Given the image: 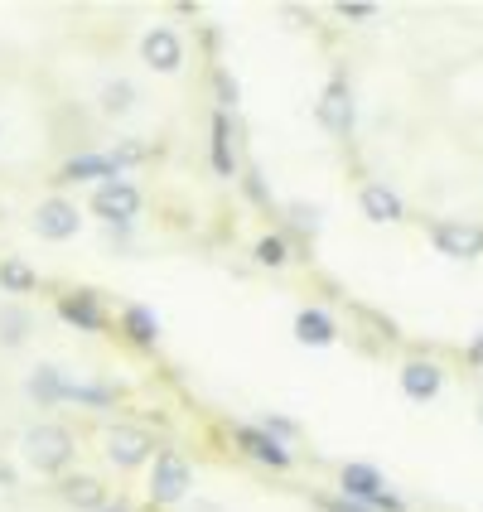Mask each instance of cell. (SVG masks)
Returning a JSON list of instances; mask_svg holds the SVG:
<instances>
[{"label":"cell","mask_w":483,"mask_h":512,"mask_svg":"<svg viewBox=\"0 0 483 512\" xmlns=\"http://www.w3.org/2000/svg\"><path fill=\"white\" fill-rule=\"evenodd\" d=\"M73 435L63 426H34L25 430V459L39 469V474H58V469H68V459H73Z\"/></svg>","instance_id":"1"},{"label":"cell","mask_w":483,"mask_h":512,"mask_svg":"<svg viewBox=\"0 0 483 512\" xmlns=\"http://www.w3.org/2000/svg\"><path fill=\"white\" fill-rule=\"evenodd\" d=\"M189 488H194V469L184 464L179 455H160L155 459V474H150V498L155 503H184L189 498Z\"/></svg>","instance_id":"2"},{"label":"cell","mask_w":483,"mask_h":512,"mask_svg":"<svg viewBox=\"0 0 483 512\" xmlns=\"http://www.w3.org/2000/svg\"><path fill=\"white\" fill-rule=\"evenodd\" d=\"M92 213H102L107 223H131V218L141 213V194H136V184H126V179H107V184L92 194Z\"/></svg>","instance_id":"3"},{"label":"cell","mask_w":483,"mask_h":512,"mask_svg":"<svg viewBox=\"0 0 483 512\" xmlns=\"http://www.w3.org/2000/svg\"><path fill=\"white\" fill-rule=\"evenodd\" d=\"M155 455V440L136 426H112L107 430V459H112L116 469H136L145 459Z\"/></svg>","instance_id":"4"},{"label":"cell","mask_w":483,"mask_h":512,"mask_svg":"<svg viewBox=\"0 0 483 512\" xmlns=\"http://www.w3.org/2000/svg\"><path fill=\"white\" fill-rule=\"evenodd\" d=\"M83 228V218H78V208L63 199H44L34 208V232L39 237H49V242H68V237H78Z\"/></svg>","instance_id":"5"},{"label":"cell","mask_w":483,"mask_h":512,"mask_svg":"<svg viewBox=\"0 0 483 512\" xmlns=\"http://www.w3.org/2000/svg\"><path fill=\"white\" fill-rule=\"evenodd\" d=\"M141 54L145 63L155 68V73H179V63H184V44H179V34L174 29H150L141 39Z\"/></svg>","instance_id":"6"},{"label":"cell","mask_w":483,"mask_h":512,"mask_svg":"<svg viewBox=\"0 0 483 512\" xmlns=\"http://www.w3.org/2000/svg\"><path fill=\"white\" fill-rule=\"evenodd\" d=\"M435 247L445 256H455V261H469V256L483 252V232L474 223H440L435 228Z\"/></svg>","instance_id":"7"},{"label":"cell","mask_w":483,"mask_h":512,"mask_svg":"<svg viewBox=\"0 0 483 512\" xmlns=\"http://www.w3.org/2000/svg\"><path fill=\"white\" fill-rule=\"evenodd\" d=\"M237 440H242V450H247L252 459H261V464H276V469H285V464H290V450H285L276 435H266V430L242 426V430H237Z\"/></svg>","instance_id":"8"},{"label":"cell","mask_w":483,"mask_h":512,"mask_svg":"<svg viewBox=\"0 0 483 512\" xmlns=\"http://www.w3.org/2000/svg\"><path fill=\"white\" fill-rule=\"evenodd\" d=\"M363 218L368 223H401V199L387 184H368L363 189Z\"/></svg>","instance_id":"9"},{"label":"cell","mask_w":483,"mask_h":512,"mask_svg":"<svg viewBox=\"0 0 483 512\" xmlns=\"http://www.w3.org/2000/svg\"><path fill=\"white\" fill-rule=\"evenodd\" d=\"M319 121L329 126V131H348L353 126V97H348V87L334 83L324 92V102H319Z\"/></svg>","instance_id":"10"},{"label":"cell","mask_w":483,"mask_h":512,"mask_svg":"<svg viewBox=\"0 0 483 512\" xmlns=\"http://www.w3.org/2000/svg\"><path fill=\"white\" fill-rule=\"evenodd\" d=\"M401 387H406V397L430 401L440 392V368H435V363H406V368H401Z\"/></svg>","instance_id":"11"},{"label":"cell","mask_w":483,"mask_h":512,"mask_svg":"<svg viewBox=\"0 0 483 512\" xmlns=\"http://www.w3.org/2000/svg\"><path fill=\"white\" fill-rule=\"evenodd\" d=\"M377 493H382V479H377V469H368V464H343V498L372 503Z\"/></svg>","instance_id":"12"},{"label":"cell","mask_w":483,"mask_h":512,"mask_svg":"<svg viewBox=\"0 0 483 512\" xmlns=\"http://www.w3.org/2000/svg\"><path fill=\"white\" fill-rule=\"evenodd\" d=\"M295 339L314 343V348L334 343V319H329V314H319V310H300L295 314Z\"/></svg>","instance_id":"13"},{"label":"cell","mask_w":483,"mask_h":512,"mask_svg":"<svg viewBox=\"0 0 483 512\" xmlns=\"http://www.w3.org/2000/svg\"><path fill=\"white\" fill-rule=\"evenodd\" d=\"M63 387H68V377L54 363H39V368L29 372V397L34 401H63Z\"/></svg>","instance_id":"14"},{"label":"cell","mask_w":483,"mask_h":512,"mask_svg":"<svg viewBox=\"0 0 483 512\" xmlns=\"http://www.w3.org/2000/svg\"><path fill=\"white\" fill-rule=\"evenodd\" d=\"M63 498H68V508H83V512H102V503H107V493H102L97 479H68Z\"/></svg>","instance_id":"15"},{"label":"cell","mask_w":483,"mask_h":512,"mask_svg":"<svg viewBox=\"0 0 483 512\" xmlns=\"http://www.w3.org/2000/svg\"><path fill=\"white\" fill-rule=\"evenodd\" d=\"M25 334H29V310H20V305H0V343L15 348V343H25Z\"/></svg>","instance_id":"16"},{"label":"cell","mask_w":483,"mask_h":512,"mask_svg":"<svg viewBox=\"0 0 483 512\" xmlns=\"http://www.w3.org/2000/svg\"><path fill=\"white\" fill-rule=\"evenodd\" d=\"M136 107V87L126 83V78H116V83L102 87V112L107 116H126Z\"/></svg>","instance_id":"17"},{"label":"cell","mask_w":483,"mask_h":512,"mask_svg":"<svg viewBox=\"0 0 483 512\" xmlns=\"http://www.w3.org/2000/svg\"><path fill=\"white\" fill-rule=\"evenodd\" d=\"M126 329H131V339H141V343H150L155 334H160V319L145 310V305H136V310H126Z\"/></svg>","instance_id":"18"},{"label":"cell","mask_w":483,"mask_h":512,"mask_svg":"<svg viewBox=\"0 0 483 512\" xmlns=\"http://www.w3.org/2000/svg\"><path fill=\"white\" fill-rule=\"evenodd\" d=\"M68 174H73V179H87V174H107V179H116V160L112 155H83V160L68 165Z\"/></svg>","instance_id":"19"},{"label":"cell","mask_w":483,"mask_h":512,"mask_svg":"<svg viewBox=\"0 0 483 512\" xmlns=\"http://www.w3.org/2000/svg\"><path fill=\"white\" fill-rule=\"evenodd\" d=\"M63 314H68L73 324H83V329H97V324H102V314H97V305H92V295L68 300V305H63Z\"/></svg>","instance_id":"20"},{"label":"cell","mask_w":483,"mask_h":512,"mask_svg":"<svg viewBox=\"0 0 483 512\" xmlns=\"http://www.w3.org/2000/svg\"><path fill=\"white\" fill-rule=\"evenodd\" d=\"M0 281L20 295V290H29V285H34V271H29V266H20V261H5V266H0Z\"/></svg>","instance_id":"21"},{"label":"cell","mask_w":483,"mask_h":512,"mask_svg":"<svg viewBox=\"0 0 483 512\" xmlns=\"http://www.w3.org/2000/svg\"><path fill=\"white\" fill-rule=\"evenodd\" d=\"M256 256H261L266 266H281V261H285V242H281V237H261V242H256Z\"/></svg>","instance_id":"22"},{"label":"cell","mask_w":483,"mask_h":512,"mask_svg":"<svg viewBox=\"0 0 483 512\" xmlns=\"http://www.w3.org/2000/svg\"><path fill=\"white\" fill-rule=\"evenodd\" d=\"M290 213H295V223H300V228H319V208H305V203H295Z\"/></svg>","instance_id":"23"},{"label":"cell","mask_w":483,"mask_h":512,"mask_svg":"<svg viewBox=\"0 0 483 512\" xmlns=\"http://www.w3.org/2000/svg\"><path fill=\"white\" fill-rule=\"evenodd\" d=\"M329 512H368V508H363L358 498H334V503H329Z\"/></svg>","instance_id":"24"},{"label":"cell","mask_w":483,"mask_h":512,"mask_svg":"<svg viewBox=\"0 0 483 512\" xmlns=\"http://www.w3.org/2000/svg\"><path fill=\"white\" fill-rule=\"evenodd\" d=\"M469 363H474V368H483V334L469 343Z\"/></svg>","instance_id":"25"},{"label":"cell","mask_w":483,"mask_h":512,"mask_svg":"<svg viewBox=\"0 0 483 512\" xmlns=\"http://www.w3.org/2000/svg\"><path fill=\"white\" fill-rule=\"evenodd\" d=\"M343 15H353V20H368L372 5H343Z\"/></svg>","instance_id":"26"},{"label":"cell","mask_w":483,"mask_h":512,"mask_svg":"<svg viewBox=\"0 0 483 512\" xmlns=\"http://www.w3.org/2000/svg\"><path fill=\"white\" fill-rule=\"evenodd\" d=\"M194 512H223V508H213V503H194Z\"/></svg>","instance_id":"27"},{"label":"cell","mask_w":483,"mask_h":512,"mask_svg":"<svg viewBox=\"0 0 483 512\" xmlns=\"http://www.w3.org/2000/svg\"><path fill=\"white\" fill-rule=\"evenodd\" d=\"M102 512H112V508H102Z\"/></svg>","instance_id":"28"}]
</instances>
